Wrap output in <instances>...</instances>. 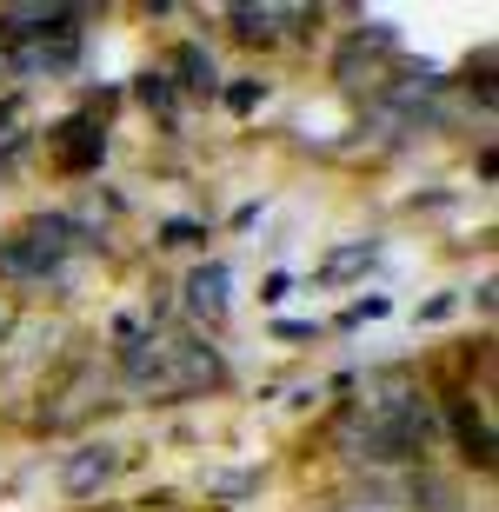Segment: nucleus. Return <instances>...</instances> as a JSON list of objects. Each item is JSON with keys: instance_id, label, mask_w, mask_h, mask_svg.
Returning a JSON list of instances; mask_svg holds the SVG:
<instances>
[{"instance_id": "f257e3e1", "label": "nucleus", "mask_w": 499, "mask_h": 512, "mask_svg": "<svg viewBox=\"0 0 499 512\" xmlns=\"http://www.w3.org/2000/svg\"><path fill=\"white\" fill-rule=\"evenodd\" d=\"M346 446H353V459H380V466L420 459L433 446V413L400 373H380V380H366V399L346 419Z\"/></svg>"}, {"instance_id": "f03ea898", "label": "nucleus", "mask_w": 499, "mask_h": 512, "mask_svg": "<svg viewBox=\"0 0 499 512\" xmlns=\"http://www.w3.org/2000/svg\"><path fill=\"white\" fill-rule=\"evenodd\" d=\"M227 380L220 353L200 340H180V333H154V340L127 346V386L134 393H154V399H187V393H207V386Z\"/></svg>"}, {"instance_id": "7ed1b4c3", "label": "nucleus", "mask_w": 499, "mask_h": 512, "mask_svg": "<svg viewBox=\"0 0 499 512\" xmlns=\"http://www.w3.org/2000/svg\"><path fill=\"white\" fill-rule=\"evenodd\" d=\"M80 247V227L67 220V213H54V220H34V227H20L7 247H0V273H14V280H47L67 253Z\"/></svg>"}, {"instance_id": "20e7f679", "label": "nucleus", "mask_w": 499, "mask_h": 512, "mask_svg": "<svg viewBox=\"0 0 499 512\" xmlns=\"http://www.w3.org/2000/svg\"><path fill=\"white\" fill-rule=\"evenodd\" d=\"M114 473H120V446H80V453H67V466H60V486H67L74 499H87Z\"/></svg>"}, {"instance_id": "39448f33", "label": "nucleus", "mask_w": 499, "mask_h": 512, "mask_svg": "<svg viewBox=\"0 0 499 512\" xmlns=\"http://www.w3.org/2000/svg\"><path fill=\"white\" fill-rule=\"evenodd\" d=\"M227 286H233V273H227L220 260L193 266V280H187V313H193V320H207V326H220V320H227Z\"/></svg>"}, {"instance_id": "423d86ee", "label": "nucleus", "mask_w": 499, "mask_h": 512, "mask_svg": "<svg viewBox=\"0 0 499 512\" xmlns=\"http://www.w3.org/2000/svg\"><path fill=\"white\" fill-rule=\"evenodd\" d=\"M100 153H107V133H94L87 120H67V127L54 133V160L67 173H87V167H100Z\"/></svg>"}, {"instance_id": "0eeeda50", "label": "nucleus", "mask_w": 499, "mask_h": 512, "mask_svg": "<svg viewBox=\"0 0 499 512\" xmlns=\"http://www.w3.org/2000/svg\"><path fill=\"white\" fill-rule=\"evenodd\" d=\"M74 54H80V40L67 34V27H60V40H47V34H40L34 47H20V54H14V67H20V74H40V67H47V74H60V67H74Z\"/></svg>"}, {"instance_id": "6e6552de", "label": "nucleus", "mask_w": 499, "mask_h": 512, "mask_svg": "<svg viewBox=\"0 0 499 512\" xmlns=\"http://www.w3.org/2000/svg\"><path fill=\"white\" fill-rule=\"evenodd\" d=\"M227 20L240 40H280V20H307V7H233Z\"/></svg>"}, {"instance_id": "1a4fd4ad", "label": "nucleus", "mask_w": 499, "mask_h": 512, "mask_svg": "<svg viewBox=\"0 0 499 512\" xmlns=\"http://www.w3.org/2000/svg\"><path fill=\"white\" fill-rule=\"evenodd\" d=\"M67 7H0V34H60V27H67Z\"/></svg>"}, {"instance_id": "9d476101", "label": "nucleus", "mask_w": 499, "mask_h": 512, "mask_svg": "<svg viewBox=\"0 0 499 512\" xmlns=\"http://www.w3.org/2000/svg\"><path fill=\"white\" fill-rule=\"evenodd\" d=\"M366 266H373V240H353V247H340L320 266V280H346V273H366Z\"/></svg>"}, {"instance_id": "9b49d317", "label": "nucleus", "mask_w": 499, "mask_h": 512, "mask_svg": "<svg viewBox=\"0 0 499 512\" xmlns=\"http://www.w3.org/2000/svg\"><path fill=\"white\" fill-rule=\"evenodd\" d=\"M180 74H187V87H213V60L200 47H180Z\"/></svg>"}, {"instance_id": "f8f14e48", "label": "nucleus", "mask_w": 499, "mask_h": 512, "mask_svg": "<svg viewBox=\"0 0 499 512\" xmlns=\"http://www.w3.org/2000/svg\"><path fill=\"white\" fill-rule=\"evenodd\" d=\"M140 94H147V107H173V87H167V74H147V80H140Z\"/></svg>"}, {"instance_id": "ddd939ff", "label": "nucleus", "mask_w": 499, "mask_h": 512, "mask_svg": "<svg viewBox=\"0 0 499 512\" xmlns=\"http://www.w3.org/2000/svg\"><path fill=\"white\" fill-rule=\"evenodd\" d=\"M333 512H386V506H333Z\"/></svg>"}, {"instance_id": "4468645a", "label": "nucleus", "mask_w": 499, "mask_h": 512, "mask_svg": "<svg viewBox=\"0 0 499 512\" xmlns=\"http://www.w3.org/2000/svg\"><path fill=\"white\" fill-rule=\"evenodd\" d=\"M0 340H7V306H0Z\"/></svg>"}]
</instances>
